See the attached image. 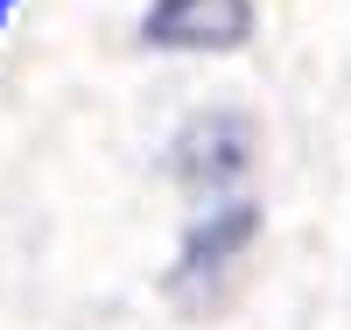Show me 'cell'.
Returning a JSON list of instances; mask_svg holds the SVG:
<instances>
[{"label":"cell","instance_id":"cell-1","mask_svg":"<svg viewBox=\"0 0 351 330\" xmlns=\"http://www.w3.org/2000/svg\"><path fill=\"white\" fill-rule=\"evenodd\" d=\"M14 8H21V0H0V28H8V21H14Z\"/></svg>","mask_w":351,"mask_h":330}]
</instances>
